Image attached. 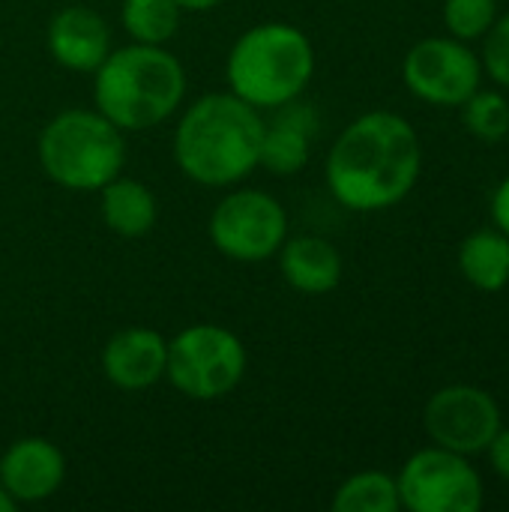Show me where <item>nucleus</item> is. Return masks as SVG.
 <instances>
[{
	"label": "nucleus",
	"mask_w": 509,
	"mask_h": 512,
	"mask_svg": "<svg viewBox=\"0 0 509 512\" xmlns=\"http://www.w3.org/2000/svg\"><path fill=\"white\" fill-rule=\"evenodd\" d=\"M483 72L498 84L509 90V12L498 15L489 33L483 36Z\"/></svg>",
	"instance_id": "nucleus-22"
},
{
	"label": "nucleus",
	"mask_w": 509,
	"mask_h": 512,
	"mask_svg": "<svg viewBox=\"0 0 509 512\" xmlns=\"http://www.w3.org/2000/svg\"><path fill=\"white\" fill-rule=\"evenodd\" d=\"M207 234L225 258L258 264L273 258L288 240V213L273 195L240 189L216 204Z\"/></svg>",
	"instance_id": "nucleus-8"
},
{
	"label": "nucleus",
	"mask_w": 509,
	"mask_h": 512,
	"mask_svg": "<svg viewBox=\"0 0 509 512\" xmlns=\"http://www.w3.org/2000/svg\"><path fill=\"white\" fill-rule=\"evenodd\" d=\"M486 456H489V465H492V471L501 477V480H507L509 483V429H498V435L492 438V444L486 447Z\"/></svg>",
	"instance_id": "nucleus-23"
},
{
	"label": "nucleus",
	"mask_w": 509,
	"mask_h": 512,
	"mask_svg": "<svg viewBox=\"0 0 509 512\" xmlns=\"http://www.w3.org/2000/svg\"><path fill=\"white\" fill-rule=\"evenodd\" d=\"M492 222L498 231H504L509 237V174L498 183V189L492 195Z\"/></svg>",
	"instance_id": "nucleus-24"
},
{
	"label": "nucleus",
	"mask_w": 509,
	"mask_h": 512,
	"mask_svg": "<svg viewBox=\"0 0 509 512\" xmlns=\"http://www.w3.org/2000/svg\"><path fill=\"white\" fill-rule=\"evenodd\" d=\"M180 6V12H210L216 9L222 0H174Z\"/></svg>",
	"instance_id": "nucleus-25"
},
{
	"label": "nucleus",
	"mask_w": 509,
	"mask_h": 512,
	"mask_svg": "<svg viewBox=\"0 0 509 512\" xmlns=\"http://www.w3.org/2000/svg\"><path fill=\"white\" fill-rule=\"evenodd\" d=\"M51 57L72 72H96L111 54L108 24L87 6H66L48 24Z\"/></svg>",
	"instance_id": "nucleus-13"
},
{
	"label": "nucleus",
	"mask_w": 509,
	"mask_h": 512,
	"mask_svg": "<svg viewBox=\"0 0 509 512\" xmlns=\"http://www.w3.org/2000/svg\"><path fill=\"white\" fill-rule=\"evenodd\" d=\"M420 171V135L393 111H369L348 123L327 156V186L354 213L396 207L411 195Z\"/></svg>",
	"instance_id": "nucleus-1"
},
{
	"label": "nucleus",
	"mask_w": 509,
	"mask_h": 512,
	"mask_svg": "<svg viewBox=\"0 0 509 512\" xmlns=\"http://www.w3.org/2000/svg\"><path fill=\"white\" fill-rule=\"evenodd\" d=\"M498 15V0H444L447 33L462 42L483 39Z\"/></svg>",
	"instance_id": "nucleus-21"
},
{
	"label": "nucleus",
	"mask_w": 509,
	"mask_h": 512,
	"mask_svg": "<svg viewBox=\"0 0 509 512\" xmlns=\"http://www.w3.org/2000/svg\"><path fill=\"white\" fill-rule=\"evenodd\" d=\"M66 477V459L57 444L45 438H21L0 459V486L15 504H36L51 498Z\"/></svg>",
	"instance_id": "nucleus-11"
},
{
	"label": "nucleus",
	"mask_w": 509,
	"mask_h": 512,
	"mask_svg": "<svg viewBox=\"0 0 509 512\" xmlns=\"http://www.w3.org/2000/svg\"><path fill=\"white\" fill-rule=\"evenodd\" d=\"M225 72L231 93L249 105L279 108L309 87L315 75V48L300 27L267 21L234 42Z\"/></svg>",
	"instance_id": "nucleus-4"
},
{
	"label": "nucleus",
	"mask_w": 509,
	"mask_h": 512,
	"mask_svg": "<svg viewBox=\"0 0 509 512\" xmlns=\"http://www.w3.org/2000/svg\"><path fill=\"white\" fill-rule=\"evenodd\" d=\"M315 126L318 117L309 105H297V99L279 105V117L264 129L258 165L279 177H291L303 171L309 162Z\"/></svg>",
	"instance_id": "nucleus-14"
},
{
	"label": "nucleus",
	"mask_w": 509,
	"mask_h": 512,
	"mask_svg": "<svg viewBox=\"0 0 509 512\" xmlns=\"http://www.w3.org/2000/svg\"><path fill=\"white\" fill-rule=\"evenodd\" d=\"M462 279L483 291L498 294L509 285V237L498 228H480L468 234L459 246Z\"/></svg>",
	"instance_id": "nucleus-16"
},
{
	"label": "nucleus",
	"mask_w": 509,
	"mask_h": 512,
	"mask_svg": "<svg viewBox=\"0 0 509 512\" xmlns=\"http://www.w3.org/2000/svg\"><path fill=\"white\" fill-rule=\"evenodd\" d=\"M504 426L501 405L474 384H450L432 393L423 408V429L435 447L459 456H480Z\"/></svg>",
	"instance_id": "nucleus-10"
},
{
	"label": "nucleus",
	"mask_w": 509,
	"mask_h": 512,
	"mask_svg": "<svg viewBox=\"0 0 509 512\" xmlns=\"http://www.w3.org/2000/svg\"><path fill=\"white\" fill-rule=\"evenodd\" d=\"M336 512H396L402 510L396 477L384 471H360L348 477L336 495H333Z\"/></svg>",
	"instance_id": "nucleus-18"
},
{
	"label": "nucleus",
	"mask_w": 509,
	"mask_h": 512,
	"mask_svg": "<svg viewBox=\"0 0 509 512\" xmlns=\"http://www.w3.org/2000/svg\"><path fill=\"white\" fill-rule=\"evenodd\" d=\"M123 162V129L99 111H60L39 135V165L45 177L72 192H99L123 171Z\"/></svg>",
	"instance_id": "nucleus-5"
},
{
	"label": "nucleus",
	"mask_w": 509,
	"mask_h": 512,
	"mask_svg": "<svg viewBox=\"0 0 509 512\" xmlns=\"http://www.w3.org/2000/svg\"><path fill=\"white\" fill-rule=\"evenodd\" d=\"M462 108L465 129L480 141H504L509 135V99L501 90H477Z\"/></svg>",
	"instance_id": "nucleus-20"
},
{
	"label": "nucleus",
	"mask_w": 509,
	"mask_h": 512,
	"mask_svg": "<svg viewBox=\"0 0 509 512\" xmlns=\"http://www.w3.org/2000/svg\"><path fill=\"white\" fill-rule=\"evenodd\" d=\"M102 219L105 225L117 234V237H144L153 225H156V195L129 177H114L111 183H105L102 189Z\"/></svg>",
	"instance_id": "nucleus-17"
},
{
	"label": "nucleus",
	"mask_w": 509,
	"mask_h": 512,
	"mask_svg": "<svg viewBox=\"0 0 509 512\" xmlns=\"http://www.w3.org/2000/svg\"><path fill=\"white\" fill-rule=\"evenodd\" d=\"M186 96V72L162 45L132 42L111 51L96 69L93 99L123 132L153 129L168 120Z\"/></svg>",
	"instance_id": "nucleus-3"
},
{
	"label": "nucleus",
	"mask_w": 509,
	"mask_h": 512,
	"mask_svg": "<svg viewBox=\"0 0 509 512\" xmlns=\"http://www.w3.org/2000/svg\"><path fill=\"white\" fill-rule=\"evenodd\" d=\"M15 507H18V504H15V498L0 486V512H15Z\"/></svg>",
	"instance_id": "nucleus-26"
},
{
	"label": "nucleus",
	"mask_w": 509,
	"mask_h": 512,
	"mask_svg": "<svg viewBox=\"0 0 509 512\" xmlns=\"http://www.w3.org/2000/svg\"><path fill=\"white\" fill-rule=\"evenodd\" d=\"M399 501L411 512H480L486 492L468 456L444 447L417 450L396 477Z\"/></svg>",
	"instance_id": "nucleus-7"
},
{
	"label": "nucleus",
	"mask_w": 509,
	"mask_h": 512,
	"mask_svg": "<svg viewBox=\"0 0 509 512\" xmlns=\"http://www.w3.org/2000/svg\"><path fill=\"white\" fill-rule=\"evenodd\" d=\"M123 27L141 45H162L180 27V6L174 0H123Z\"/></svg>",
	"instance_id": "nucleus-19"
},
{
	"label": "nucleus",
	"mask_w": 509,
	"mask_h": 512,
	"mask_svg": "<svg viewBox=\"0 0 509 512\" xmlns=\"http://www.w3.org/2000/svg\"><path fill=\"white\" fill-rule=\"evenodd\" d=\"M402 81L417 99L429 105L459 108L480 90L483 60L462 39L429 36V39H420L405 54Z\"/></svg>",
	"instance_id": "nucleus-9"
},
{
	"label": "nucleus",
	"mask_w": 509,
	"mask_h": 512,
	"mask_svg": "<svg viewBox=\"0 0 509 512\" xmlns=\"http://www.w3.org/2000/svg\"><path fill=\"white\" fill-rule=\"evenodd\" d=\"M168 339L147 327H129L108 339L102 351V372L117 390H147L165 378Z\"/></svg>",
	"instance_id": "nucleus-12"
},
{
	"label": "nucleus",
	"mask_w": 509,
	"mask_h": 512,
	"mask_svg": "<svg viewBox=\"0 0 509 512\" xmlns=\"http://www.w3.org/2000/svg\"><path fill=\"white\" fill-rule=\"evenodd\" d=\"M279 270L300 294H330L342 282V255L324 237H291L279 249Z\"/></svg>",
	"instance_id": "nucleus-15"
},
{
	"label": "nucleus",
	"mask_w": 509,
	"mask_h": 512,
	"mask_svg": "<svg viewBox=\"0 0 509 512\" xmlns=\"http://www.w3.org/2000/svg\"><path fill=\"white\" fill-rule=\"evenodd\" d=\"M264 129L261 108L237 93H207L180 117L174 159L192 183L231 186L258 168Z\"/></svg>",
	"instance_id": "nucleus-2"
},
{
	"label": "nucleus",
	"mask_w": 509,
	"mask_h": 512,
	"mask_svg": "<svg viewBox=\"0 0 509 512\" xmlns=\"http://www.w3.org/2000/svg\"><path fill=\"white\" fill-rule=\"evenodd\" d=\"M246 375V348L237 333L216 324H195L168 342L165 378L177 393L195 402H213L240 387Z\"/></svg>",
	"instance_id": "nucleus-6"
}]
</instances>
